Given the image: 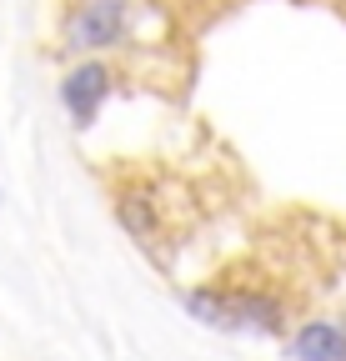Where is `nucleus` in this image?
Listing matches in <instances>:
<instances>
[{
	"label": "nucleus",
	"instance_id": "f257e3e1",
	"mask_svg": "<svg viewBox=\"0 0 346 361\" xmlns=\"http://www.w3.org/2000/svg\"><path fill=\"white\" fill-rule=\"evenodd\" d=\"M125 30V0H85L66 25V45L70 51H106Z\"/></svg>",
	"mask_w": 346,
	"mask_h": 361
},
{
	"label": "nucleus",
	"instance_id": "f03ea898",
	"mask_svg": "<svg viewBox=\"0 0 346 361\" xmlns=\"http://www.w3.org/2000/svg\"><path fill=\"white\" fill-rule=\"evenodd\" d=\"M106 85H111V71H106L101 61H85V66H75V71L61 80V106L70 111L75 126H91V116H96L101 101H106Z\"/></svg>",
	"mask_w": 346,
	"mask_h": 361
},
{
	"label": "nucleus",
	"instance_id": "7ed1b4c3",
	"mask_svg": "<svg viewBox=\"0 0 346 361\" xmlns=\"http://www.w3.org/2000/svg\"><path fill=\"white\" fill-rule=\"evenodd\" d=\"M296 361H346V326L336 322H307L291 336Z\"/></svg>",
	"mask_w": 346,
	"mask_h": 361
},
{
	"label": "nucleus",
	"instance_id": "20e7f679",
	"mask_svg": "<svg viewBox=\"0 0 346 361\" xmlns=\"http://www.w3.org/2000/svg\"><path fill=\"white\" fill-rule=\"evenodd\" d=\"M231 306H236V326H251V331H276L281 326V311L266 296H236Z\"/></svg>",
	"mask_w": 346,
	"mask_h": 361
},
{
	"label": "nucleus",
	"instance_id": "39448f33",
	"mask_svg": "<svg viewBox=\"0 0 346 361\" xmlns=\"http://www.w3.org/2000/svg\"><path fill=\"white\" fill-rule=\"evenodd\" d=\"M186 306L201 316L206 326H226V331L236 326V306H231L221 291H191V296H186Z\"/></svg>",
	"mask_w": 346,
	"mask_h": 361
}]
</instances>
